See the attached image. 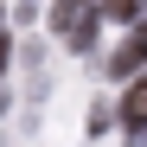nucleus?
I'll use <instances>...</instances> for the list:
<instances>
[{"label": "nucleus", "mask_w": 147, "mask_h": 147, "mask_svg": "<svg viewBox=\"0 0 147 147\" xmlns=\"http://www.w3.org/2000/svg\"><path fill=\"white\" fill-rule=\"evenodd\" d=\"M141 64H147V26H141V32H134L128 45H121L115 58H109V77H134Z\"/></svg>", "instance_id": "f257e3e1"}, {"label": "nucleus", "mask_w": 147, "mask_h": 147, "mask_svg": "<svg viewBox=\"0 0 147 147\" xmlns=\"http://www.w3.org/2000/svg\"><path fill=\"white\" fill-rule=\"evenodd\" d=\"M115 121H128V128H134V134L147 128V77H141V83H134L128 96H121V109H115Z\"/></svg>", "instance_id": "f03ea898"}, {"label": "nucleus", "mask_w": 147, "mask_h": 147, "mask_svg": "<svg viewBox=\"0 0 147 147\" xmlns=\"http://www.w3.org/2000/svg\"><path fill=\"white\" fill-rule=\"evenodd\" d=\"M64 38H70V45H77V51H90V45H96V19H77V26H70Z\"/></svg>", "instance_id": "7ed1b4c3"}, {"label": "nucleus", "mask_w": 147, "mask_h": 147, "mask_svg": "<svg viewBox=\"0 0 147 147\" xmlns=\"http://www.w3.org/2000/svg\"><path fill=\"white\" fill-rule=\"evenodd\" d=\"M141 0H102V19H134Z\"/></svg>", "instance_id": "20e7f679"}, {"label": "nucleus", "mask_w": 147, "mask_h": 147, "mask_svg": "<svg viewBox=\"0 0 147 147\" xmlns=\"http://www.w3.org/2000/svg\"><path fill=\"white\" fill-rule=\"evenodd\" d=\"M7 58H13V45H7V32H0V77H7Z\"/></svg>", "instance_id": "39448f33"}, {"label": "nucleus", "mask_w": 147, "mask_h": 147, "mask_svg": "<svg viewBox=\"0 0 147 147\" xmlns=\"http://www.w3.org/2000/svg\"><path fill=\"white\" fill-rule=\"evenodd\" d=\"M134 147H147V128H141V134H134Z\"/></svg>", "instance_id": "423d86ee"}]
</instances>
